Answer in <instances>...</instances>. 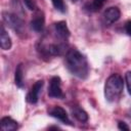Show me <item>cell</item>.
Here are the masks:
<instances>
[{"instance_id":"obj_5","label":"cell","mask_w":131,"mask_h":131,"mask_svg":"<svg viewBox=\"0 0 131 131\" xmlns=\"http://www.w3.org/2000/svg\"><path fill=\"white\" fill-rule=\"evenodd\" d=\"M61 81L60 78L55 76L52 77L49 83V88H48V95L49 97L52 98H58V99H62L64 97V94L61 90Z\"/></svg>"},{"instance_id":"obj_4","label":"cell","mask_w":131,"mask_h":131,"mask_svg":"<svg viewBox=\"0 0 131 131\" xmlns=\"http://www.w3.org/2000/svg\"><path fill=\"white\" fill-rule=\"evenodd\" d=\"M2 18H3V21L9 28H11L13 31H15L18 34L24 33V30H25L24 20L17 14L11 13V12H3L2 13Z\"/></svg>"},{"instance_id":"obj_11","label":"cell","mask_w":131,"mask_h":131,"mask_svg":"<svg viewBox=\"0 0 131 131\" xmlns=\"http://www.w3.org/2000/svg\"><path fill=\"white\" fill-rule=\"evenodd\" d=\"M0 125H1V129L3 131H14L18 127L17 122L14 121L13 119L9 118V117L2 118L0 121Z\"/></svg>"},{"instance_id":"obj_22","label":"cell","mask_w":131,"mask_h":131,"mask_svg":"<svg viewBox=\"0 0 131 131\" xmlns=\"http://www.w3.org/2000/svg\"><path fill=\"white\" fill-rule=\"evenodd\" d=\"M130 115H131V108H130Z\"/></svg>"},{"instance_id":"obj_7","label":"cell","mask_w":131,"mask_h":131,"mask_svg":"<svg viewBox=\"0 0 131 131\" xmlns=\"http://www.w3.org/2000/svg\"><path fill=\"white\" fill-rule=\"evenodd\" d=\"M53 32L55 33V36L62 41H66L70 37V30L68 29L67 23L63 20L53 24Z\"/></svg>"},{"instance_id":"obj_13","label":"cell","mask_w":131,"mask_h":131,"mask_svg":"<svg viewBox=\"0 0 131 131\" xmlns=\"http://www.w3.org/2000/svg\"><path fill=\"white\" fill-rule=\"evenodd\" d=\"M106 1L107 0H91V1H89L85 5V8L87 10H89V11L95 12V11L100 10L104 6V4L106 3Z\"/></svg>"},{"instance_id":"obj_21","label":"cell","mask_w":131,"mask_h":131,"mask_svg":"<svg viewBox=\"0 0 131 131\" xmlns=\"http://www.w3.org/2000/svg\"><path fill=\"white\" fill-rule=\"evenodd\" d=\"M72 1H73V2H77L78 0H72Z\"/></svg>"},{"instance_id":"obj_2","label":"cell","mask_w":131,"mask_h":131,"mask_svg":"<svg viewBox=\"0 0 131 131\" xmlns=\"http://www.w3.org/2000/svg\"><path fill=\"white\" fill-rule=\"evenodd\" d=\"M123 88H124V82L121 75L112 74L107 78L104 86V96L106 100L110 102L117 101L123 92Z\"/></svg>"},{"instance_id":"obj_12","label":"cell","mask_w":131,"mask_h":131,"mask_svg":"<svg viewBox=\"0 0 131 131\" xmlns=\"http://www.w3.org/2000/svg\"><path fill=\"white\" fill-rule=\"evenodd\" d=\"M0 32H1V33H0V45H1V48H2L3 50H8V49H10V47H11V39H10V37L8 36L7 32L5 31L3 25L1 26Z\"/></svg>"},{"instance_id":"obj_8","label":"cell","mask_w":131,"mask_h":131,"mask_svg":"<svg viewBox=\"0 0 131 131\" xmlns=\"http://www.w3.org/2000/svg\"><path fill=\"white\" fill-rule=\"evenodd\" d=\"M120 16H121V11L118 7H110L103 12L102 18H103V23L110 26L115 21H117L120 18Z\"/></svg>"},{"instance_id":"obj_20","label":"cell","mask_w":131,"mask_h":131,"mask_svg":"<svg viewBox=\"0 0 131 131\" xmlns=\"http://www.w3.org/2000/svg\"><path fill=\"white\" fill-rule=\"evenodd\" d=\"M118 128L120 129V130H129L130 128H129V126L126 124V123H124V122H119L118 123Z\"/></svg>"},{"instance_id":"obj_6","label":"cell","mask_w":131,"mask_h":131,"mask_svg":"<svg viewBox=\"0 0 131 131\" xmlns=\"http://www.w3.org/2000/svg\"><path fill=\"white\" fill-rule=\"evenodd\" d=\"M48 114H49V116H51V117H53V118L59 120V121L62 122L63 124L73 126V124H72V122H71V120H70V118H69L67 112H66L61 106H59V105H54V106L50 107V108L48 110Z\"/></svg>"},{"instance_id":"obj_9","label":"cell","mask_w":131,"mask_h":131,"mask_svg":"<svg viewBox=\"0 0 131 131\" xmlns=\"http://www.w3.org/2000/svg\"><path fill=\"white\" fill-rule=\"evenodd\" d=\"M43 84H44V82H43L42 80H39V81H37V82L33 85V87L31 88V90H30V91L28 92V94H27V101H28L29 103H36V102L38 101V99H39V94H40V92H41V90H42Z\"/></svg>"},{"instance_id":"obj_19","label":"cell","mask_w":131,"mask_h":131,"mask_svg":"<svg viewBox=\"0 0 131 131\" xmlns=\"http://www.w3.org/2000/svg\"><path fill=\"white\" fill-rule=\"evenodd\" d=\"M124 29H125L126 34H127L128 36H131V20H128V21L125 24Z\"/></svg>"},{"instance_id":"obj_17","label":"cell","mask_w":131,"mask_h":131,"mask_svg":"<svg viewBox=\"0 0 131 131\" xmlns=\"http://www.w3.org/2000/svg\"><path fill=\"white\" fill-rule=\"evenodd\" d=\"M125 79H126V84H127L128 92H129V94H131V72H127L126 73Z\"/></svg>"},{"instance_id":"obj_18","label":"cell","mask_w":131,"mask_h":131,"mask_svg":"<svg viewBox=\"0 0 131 131\" xmlns=\"http://www.w3.org/2000/svg\"><path fill=\"white\" fill-rule=\"evenodd\" d=\"M24 3L30 10H34L36 8V4L33 0H24Z\"/></svg>"},{"instance_id":"obj_10","label":"cell","mask_w":131,"mask_h":131,"mask_svg":"<svg viewBox=\"0 0 131 131\" xmlns=\"http://www.w3.org/2000/svg\"><path fill=\"white\" fill-rule=\"evenodd\" d=\"M44 25H45L44 14H43V12L39 11L34 16V18L31 20V28H32L33 31L39 33V32H42V30L44 28Z\"/></svg>"},{"instance_id":"obj_16","label":"cell","mask_w":131,"mask_h":131,"mask_svg":"<svg viewBox=\"0 0 131 131\" xmlns=\"http://www.w3.org/2000/svg\"><path fill=\"white\" fill-rule=\"evenodd\" d=\"M53 6L55 7V9H57L60 12H64L66 11V5L63 3V0H51Z\"/></svg>"},{"instance_id":"obj_14","label":"cell","mask_w":131,"mask_h":131,"mask_svg":"<svg viewBox=\"0 0 131 131\" xmlns=\"http://www.w3.org/2000/svg\"><path fill=\"white\" fill-rule=\"evenodd\" d=\"M72 115H73V117H75L78 121H80V122H82V123L88 121V115H87V113H86L84 110H82L81 107H79V106H74V107H72Z\"/></svg>"},{"instance_id":"obj_1","label":"cell","mask_w":131,"mask_h":131,"mask_svg":"<svg viewBox=\"0 0 131 131\" xmlns=\"http://www.w3.org/2000/svg\"><path fill=\"white\" fill-rule=\"evenodd\" d=\"M66 67L69 72L80 78L86 79L89 73V66L85 55L75 48H71L67 51L66 54Z\"/></svg>"},{"instance_id":"obj_15","label":"cell","mask_w":131,"mask_h":131,"mask_svg":"<svg viewBox=\"0 0 131 131\" xmlns=\"http://www.w3.org/2000/svg\"><path fill=\"white\" fill-rule=\"evenodd\" d=\"M14 82L15 85L19 88L24 87V70H23V64L19 63L16 67L15 70V76H14Z\"/></svg>"},{"instance_id":"obj_3","label":"cell","mask_w":131,"mask_h":131,"mask_svg":"<svg viewBox=\"0 0 131 131\" xmlns=\"http://www.w3.org/2000/svg\"><path fill=\"white\" fill-rule=\"evenodd\" d=\"M66 49V44L63 42L58 43H45L44 41L40 42V46L38 47L39 52L43 57L49 56H57L61 55Z\"/></svg>"}]
</instances>
